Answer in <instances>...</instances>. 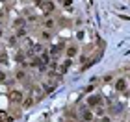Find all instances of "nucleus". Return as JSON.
<instances>
[{"instance_id": "f257e3e1", "label": "nucleus", "mask_w": 130, "mask_h": 122, "mask_svg": "<svg viewBox=\"0 0 130 122\" xmlns=\"http://www.w3.org/2000/svg\"><path fill=\"white\" fill-rule=\"evenodd\" d=\"M22 100H24V94H22L19 89L9 91V102L11 104H22Z\"/></svg>"}, {"instance_id": "f03ea898", "label": "nucleus", "mask_w": 130, "mask_h": 122, "mask_svg": "<svg viewBox=\"0 0 130 122\" xmlns=\"http://www.w3.org/2000/svg\"><path fill=\"white\" fill-rule=\"evenodd\" d=\"M99 104H100V96L99 94H93V96L87 98V106H89V107H97Z\"/></svg>"}, {"instance_id": "7ed1b4c3", "label": "nucleus", "mask_w": 130, "mask_h": 122, "mask_svg": "<svg viewBox=\"0 0 130 122\" xmlns=\"http://www.w3.org/2000/svg\"><path fill=\"white\" fill-rule=\"evenodd\" d=\"M113 87H115V91H125V89H126V80H125V78H119V80L115 81Z\"/></svg>"}, {"instance_id": "20e7f679", "label": "nucleus", "mask_w": 130, "mask_h": 122, "mask_svg": "<svg viewBox=\"0 0 130 122\" xmlns=\"http://www.w3.org/2000/svg\"><path fill=\"white\" fill-rule=\"evenodd\" d=\"M65 54H67V57L69 59H73V57L78 54V48H76L74 44H71V46H67V52H65Z\"/></svg>"}, {"instance_id": "39448f33", "label": "nucleus", "mask_w": 130, "mask_h": 122, "mask_svg": "<svg viewBox=\"0 0 130 122\" xmlns=\"http://www.w3.org/2000/svg\"><path fill=\"white\" fill-rule=\"evenodd\" d=\"M71 65H73V59H69V57H67V59H65V61L61 63V68H60L61 74H67V70L71 68Z\"/></svg>"}, {"instance_id": "423d86ee", "label": "nucleus", "mask_w": 130, "mask_h": 122, "mask_svg": "<svg viewBox=\"0 0 130 122\" xmlns=\"http://www.w3.org/2000/svg\"><path fill=\"white\" fill-rule=\"evenodd\" d=\"M34 102H35V100H34V98H32V96H26V98H24V100H22V104H21V106H22V107H24V109H30V107L34 106Z\"/></svg>"}, {"instance_id": "0eeeda50", "label": "nucleus", "mask_w": 130, "mask_h": 122, "mask_svg": "<svg viewBox=\"0 0 130 122\" xmlns=\"http://www.w3.org/2000/svg\"><path fill=\"white\" fill-rule=\"evenodd\" d=\"M82 120L84 122H91L93 120V113L89 111V109H84V111H82Z\"/></svg>"}, {"instance_id": "6e6552de", "label": "nucleus", "mask_w": 130, "mask_h": 122, "mask_svg": "<svg viewBox=\"0 0 130 122\" xmlns=\"http://www.w3.org/2000/svg\"><path fill=\"white\" fill-rule=\"evenodd\" d=\"M43 6V9H45V13H50L52 9H54V2H52V0H46L45 4H41Z\"/></svg>"}, {"instance_id": "1a4fd4ad", "label": "nucleus", "mask_w": 130, "mask_h": 122, "mask_svg": "<svg viewBox=\"0 0 130 122\" xmlns=\"http://www.w3.org/2000/svg\"><path fill=\"white\" fill-rule=\"evenodd\" d=\"M54 26H56V22L52 19H45V30H52Z\"/></svg>"}, {"instance_id": "9d476101", "label": "nucleus", "mask_w": 130, "mask_h": 122, "mask_svg": "<svg viewBox=\"0 0 130 122\" xmlns=\"http://www.w3.org/2000/svg\"><path fill=\"white\" fill-rule=\"evenodd\" d=\"M15 78L19 80V81H24V80H26V72H24V70H17Z\"/></svg>"}, {"instance_id": "9b49d317", "label": "nucleus", "mask_w": 130, "mask_h": 122, "mask_svg": "<svg viewBox=\"0 0 130 122\" xmlns=\"http://www.w3.org/2000/svg\"><path fill=\"white\" fill-rule=\"evenodd\" d=\"M93 109H95V115H97V117H104V107L97 106V107H93Z\"/></svg>"}, {"instance_id": "f8f14e48", "label": "nucleus", "mask_w": 130, "mask_h": 122, "mask_svg": "<svg viewBox=\"0 0 130 122\" xmlns=\"http://www.w3.org/2000/svg\"><path fill=\"white\" fill-rule=\"evenodd\" d=\"M41 37H43L45 41H48L50 39V30H43V32H41Z\"/></svg>"}, {"instance_id": "ddd939ff", "label": "nucleus", "mask_w": 130, "mask_h": 122, "mask_svg": "<svg viewBox=\"0 0 130 122\" xmlns=\"http://www.w3.org/2000/svg\"><path fill=\"white\" fill-rule=\"evenodd\" d=\"M84 37H86V32H84V30H80L78 33H76V39H80V41H82Z\"/></svg>"}, {"instance_id": "4468645a", "label": "nucleus", "mask_w": 130, "mask_h": 122, "mask_svg": "<svg viewBox=\"0 0 130 122\" xmlns=\"http://www.w3.org/2000/svg\"><path fill=\"white\" fill-rule=\"evenodd\" d=\"M0 81H2V83L8 81V76H6V72H2V70H0Z\"/></svg>"}, {"instance_id": "2eb2a0df", "label": "nucleus", "mask_w": 130, "mask_h": 122, "mask_svg": "<svg viewBox=\"0 0 130 122\" xmlns=\"http://www.w3.org/2000/svg\"><path fill=\"white\" fill-rule=\"evenodd\" d=\"M63 6H65V8H71V6H73V0H63Z\"/></svg>"}, {"instance_id": "dca6fc26", "label": "nucleus", "mask_w": 130, "mask_h": 122, "mask_svg": "<svg viewBox=\"0 0 130 122\" xmlns=\"http://www.w3.org/2000/svg\"><path fill=\"white\" fill-rule=\"evenodd\" d=\"M26 35V30H19L17 32V37H24Z\"/></svg>"}, {"instance_id": "f3484780", "label": "nucleus", "mask_w": 130, "mask_h": 122, "mask_svg": "<svg viewBox=\"0 0 130 122\" xmlns=\"http://www.w3.org/2000/svg\"><path fill=\"white\" fill-rule=\"evenodd\" d=\"M93 89H95V87H93V85H87V87H86V89H84V92H91Z\"/></svg>"}, {"instance_id": "a211bd4d", "label": "nucleus", "mask_w": 130, "mask_h": 122, "mask_svg": "<svg viewBox=\"0 0 130 122\" xmlns=\"http://www.w3.org/2000/svg\"><path fill=\"white\" fill-rule=\"evenodd\" d=\"M100 122H111V120H110V117H102V120H100Z\"/></svg>"}, {"instance_id": "6ab92c4d", "label": "nucleus", "mask_w": 130, "mask_h": 122, "mask_svg": "<svg viewBox=\"0 0 130 122\" xmlns=\"http://www.w3.org/2000/svg\"><path fill=\"white\" fill-rule=\"evenodd\" d=\"M34 4H35V6H41L43 2H41V0H34Z\"/></svg>"}, {"instance_id": "aec40b11", "label": "nucleus", "mask_w": 130, "mask_h": 122, "mask_svg": "<svg viewBox=\"0 0 130 122\" xmlns=\"http://www.w3.org/2000/svg\"><path fill=\"white\" fill-rule=\"evenodd\" d=\"M0 37H2V30H0Z\"/></svg>"}, {"instance_id": "412c9836", "label": "nucleus", "mask_w": 130, "mask_h": 122, "mask_svg": "<svg viewBox=\"0 0 130 122\" xmlns=\"http://www.w3.org/2000/svg\"><path fill=\"white\" fill-rule=\"evenodd\" d=\"M126 81H130V76H128V80H126Z\"/></svg>"}, {"instance_id": "4be33fe9", "label": "nucleus", "mask_w": 130, "mask_h": 122, "mask_svg": "<svg viewBox=\"0 0 130 122\" xmlns=\"http://www.w3.org/2000/svg\"><path fill=\"white\" fill-rule=\"evenodd\" d=\"M69 122H71V120H69Z\"/></svg>"}]
</instances>
